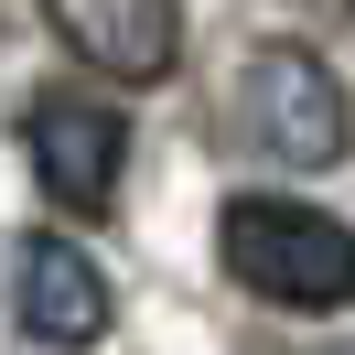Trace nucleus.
Segmentation results:
<instances>
[{
    "instance_id": "nucleus-1",
    "label": "nucleus",
    "mask_w": 355,
    "mask_h": 355,
    "mask_svg": "<svg viewBox=\"0 0 355 355\" xmlns=\"http://www.w3.org/2000/svg\"><path fill=\"white\" fill-rule=\"evenodd\" d=\"M216 259L269 312H345L355 302V226H334L323 205H291V194H237L216 216Z\"/></svg>"
},
{
    "instance_id": "nucleus-2",
    "label": "nucleus",
    "mask_w": 355,
    "mask_h": 355,
    "mask_svg": "<svg viewBox=\"0 0 355 355\" xmlns=\"http://www.w3.org/2000/svg\"><path fill=\"white\" fill-rule=\"evenodd\" d=\"M226 108H237V130L259 140L269 162H291V173H334V162L355 151V97H345V76L312 44H259L237 65V87H226Z\"/></svg>"
},
{
    "instance_id": "nucleus-3",
    "label": "nucleus",
    "mask_w": 355,
    "mask_h": 355,
    "mask_svg": "<svg viewBox=\"0 0 355 355\" xmlns=\"http://www.w3.org/2000/svg\"><path fill=\"white\" fill-rule=\"evenodd\" d=\"M22 151H33V173H44V194L65 216H108L119 162H130V119L97 108V97H76V87H54V97L22 108Z\"/></svg>"
},
{
    "instance_id": "nucleus-4",
    "label": "nucleus",
    "mask_w": 355,
    "mask_h": 355,
    "mask_svg": "<svg viewBox=\"0 0 355 355\" xmlns=\"http://www.w3.org/2000/svg\"><path fill=\"white\" fill-rule=\"evenodd\" d=\"M44 22L108 87H162L183 65V0H44Z\"/></svg>"
},
{
    "instance_id": "nucleus-5",
    "label": "nucleus",
    "mask_w": 355,
    "mask_h": 355,
    "mask_svg": "<svg viewBox=\"0 0 355 355\" xmlns=\"http://www.w3.org/2000/svg\"><path fill=\"white\" fill-rule=\"evenodd\" d=\"M11 312H22V334L33 345H54V355H87L97 334H108V269L87 259V248H65V237H33L22 248V280H11Z\"/></svg>"
},
{
    "instance_id": "nucleus-6",
    "label": "nucleus",
    "mask_w": 355,
    "mask_h": 355,
    "mask_svg": "<svg viewBox=\"0 0 355 355\" xmlns=\"http://www.w3.org/2000/svg\"><path fill=\"white\" fill-rule=\"evenodd\" d=\"M345 355H355V345H345Z\"/></svg>"
}]
</instances>
